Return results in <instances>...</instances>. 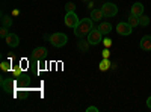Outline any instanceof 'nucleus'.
Masks as SVG:
<instances>
[{
    "mask_svg": "<svg viewBox=\"0 0 151 112\" xmlns=\"http://www.w3.org/2000/svg\"><path fill=\"white\" fill-rule=\"evenodd\" d=\"M12 74H14V77H20L23 74L21 65H14V67H12Z\"/></svg>",
    "mask_w": 151,
    "mask_h": 112,
    "instance_id": "18",
    "label": "nucleus"
},
{
    "mask_svg": "<svg viewBox=\"0 0 151 112\" xmlns=\"http://www.w3.org/2000/svg\"><path fill=\"white\" fill-rule=\"evenodd\" d=\"M139 23H141V26H148L150 24V17H147V15H141L139 17Z\"/></svg>",
    "mask_w": 151,
    "mask_h": 112,
    "instance_id": "20",
    "label": "nucleus"
},
{
    "mask_svg": "<svg viewBox=\"0 0 151 112\" xmlns=\"http://www.w3.org/2000/svg\"><path fill=\"white\" fill-rule=\"evenodd\" d=\"M88 41L91 46H97L100 43H103V33L98 30V27H94L89 33H88Z\"/></svg>",
    "mask_w": 151,
    "mask_h": 112,
    "instance_id": "3",
    "label": "nucleus"
},
{
    "mask_svg": "<svg viewBox=\"0 0 151 112\" xmlns=\"http://www.w3.org/2000/svg\"><path fill=\"white\" fill-rule=\"evenodd\" d=\"M79 17H77V14H76V12H67V14H65V24H67V26L68 27H76V26H77V24H79Z\"/></svg>",
    "mask_w": 151,
    "mask_h": 112,
    "instance_id": "6",
    "label": "nucleus"
},
{
    "mask_svg": "<svg viewBox=\"0 0 151 112\" xmlns=\"http://www.w3.org/2000/svg\"><path fill=\"white\" fill-rule=\"evenodd\" d=\"M2 26H5V27H11V26H12V18H11V15H6V14L2 15Z\"/></svg>",
    "mask_w": 151,
    "mask_h": 112,
    "instance_id": "16",
    "label": "nucleus"
},
{
    "mask_svg": "<svg viewBox=\"0 0 151 112\" xmlns=\"http://www.w3.org/2000/svg\"><path fill=\"white\" fill-rule=\"evenodd\" d=\"M86 112H98V108H95V106H89L86 109Z\"/></svg>",
    "mask_w": 151,
    "mask_h": 112,
    "instance_id": "25",
    "label": "nucleus"
},
{
    "mask_svg": "<svg viewBox=\"0 0 151 112\" xmlns=\"http://www.w3.org/2000/svg\"><path fill=\"white\" fill-rule=\"evenodd\" d=\"M8 27H5V26H2V29H0V36H2V38H6L8 36Z\"/></svg>",
    "mask_w": 151,
    "mask_h": 112,
    "instance_id": "22",
    "label": "nucleus"
},
{
    "mask_svg": "<svg viewBox=\"0 0 151 112\" xmlns=\"http://www.w3.org/2000/svg\"><path fill=\"white\" fill-rule=\"evenodd\" d=\"M112 43H113V41H112L110 38H103V46H104V47L109 48V47L112 46Z\"/></svg>",
    "mask_w": 151,
    "mask_h": 112,
    "instance_id": "23",
    "label": "nucleus"
},
{
    "mask_svg": "<svg viewBox=\"0 0 151 112\" xmlns=\"http://www.w3.org/2000/svg\"><path fill=\"white\" fill-rule=\"evenodd\" d=\"M88 8H89V9L92 11V9H94V3H92V2H89V3H88Z\"/></svg>",
    "mask_w": 151,
    "mask_h": 112,
    "instance_id": "27",
    "label": "nucleus"
},
{
    "mask_svg": "<svg viewBox=\"0 0 151 112\" xmlns=\"http://www.w3.org/2000/svg\"><path fill=\"white\" fill-rule=\"evenodd\" d=\"M15 88H17V80L9 79V77L2 79V90H3L5 92H12Z\"/></svg>",
    "mask_w": 151,
    "mask_h": 112,
    "instance_id": "5",
    "label": "nucleus"
},
{
    "mask_svg": "<svg viewBox=\"0 0 151 112\" xmlns=\"http://www.w3.org/2000/svg\"><path fill=\"white\" fill-rule=\"evenodd\" d=\"M116 67H118V64H115V62H112V65H110V68H112V70H115Z\"/></svg>",
    "mask_w": 151,
    "mask_h": 112,
    "instance_id": "28",
    "label": "nucleus"
},
{
    "mask_svg": "<svg viewBox=\"0 0 151 112\" xmlns=\"http://www.w3.org/2000/svg\"><path fill=\"white\" fill-rule=\"evenodd\" d=\"M68 41V36L62 32H56L50 35V43H52L53 47H64Z\"/></svg>",
    "mask_w": 151,
    "mask_h": 112,
    "instance_id": "2",
    "label": "nucleus"
},
{
    "mask_svg": "<svg viewBox=\"0 0 151 112\" xmlns=\"http://www.w3.org/2000/svg\"><path fill=\"white\" fill-rule=\"evenodd\" d=\"M65 11H67V12H76V5H74L73 2H68V3L65 5Z\"/></svg>",
    "mask_w": 151,
    "mask_h": 112,
    "instance_id": "21",
    "label": "nucleus"
},
{
    "mask_svg": "<svg viewBox=\"0 0 151 112\" xmlns=\"http://www.w3.org/2000/svg\"><path fill=\"white\" fill-rule=\"evenodd\" d=\"M5 41H6V44H8L9 47H17V46L20 44V38H18L17 33H8V36L5 38Z\"/></svg>",
    "mask_w": 151,
    "mask_h": 112,
    "instance_id": "9",
    "label": "nucleus"
},
{
    "mask_svg": "<svg viewBox=\"0 0 151 112\" xmlns=\"http://www.w3.org/2000/svg\"><path fill=\"white\" fill-rule=\"evenodd\" d=\"M101 11H103V15L104 17H115L118 14V6L113 5L112 2H107V3L103 5Z\"/></svg>",
    "mask_w": 151,
    "mask_h": 112,
    "instance_id": "4",
    "label": "nucleus"
},
{
    "mask_svg": "<svg viewBox=\"0 0 151 112\" xmlns=\"http://www.w3.org/2000/svg\"><path fill=\"white\" fill-rule=\"evenodd\" d=\"M94 29V21L92 18H82L79 21V24L74 27V35L77 36V38H83V36H88L91 30Z\"/></svg>",
    "mask_w": 151,
    "mask_h": 112,
    "instance_id": "1",
    "label": "nucleus"
},
{
    "mask_svg": "<svg viewBox=\"0 0 151 112\" xmlns=\"http://www.w3.org/2000/svg\"><path fill=\"white\" fill-rule=\"evenodd\" d=\"M132 30H133V27L130 26L129 23H124V21L118 23V26H116V32H118L119 35H122V36L130 35V33H132Z\"/></svg>",
    "mask_w": 151,
    "mask_h": 112,
    "instance_id": "7",
    "label": "nucleus"
},
{
    "mask_svg": "<svg viewBox=\"0 0 151 112\" xmlns=\"http://www.w3.org/2000/svg\"><path fill=\"white\" fill-rule=\"evenodd\" d=\"M89 41H83V38H80V41L77 43V48H79V50H82V52H88V48H89Z\"/></svg>",
    "mask_w": 151,
    "mask_h": 112,
    "instance_id": "15",
    "label": "nucleus"
},
{
    "mask_svg": "<svg viewBox=\"0 0 151 112\" xmlns=\"http://www.w3.org/2000/svg\"><path fill=\"white\" fill-rule=\"evenodd\" d=\"M132 15H136V17H141L142 14H144V5L141 3V2H136V3H133V6H132Z\"/></svg>",
    "mask_w": 151,
    "mask_h": 112,
    "instance_id": "11",
    "label": "nucleus"
},
{
    "mask_svg": "<svg viewBox=\"0 0 151 112\" xmlns=\"http://www.w3.org/2000/svg\"><path fill=\"white\" fill-rule=\"evenodd\" d=\"M147 106H148V109H151V95L147 98Z\"/></svg>",
    "mask_w": 151,
    "mask_h": 112,
    "instance_id": "26",
    "label": "nucleus"
},
{
    "mask_svg": "<svg viewBox=\"0 0 151 112\" xmlns=\"http://www.w3.org/2000/svg\"><path fill=\"white\" fill-rule=\"evenodd\" d=\"M139 46H141V48H142L144 52H151V36H150V35L142 36Z\"/></svg>",
    "mask_w": 151,
    "mask_h": 112,
    "instance_id": "10",
    "label": "nucleus"
},
{
    "mask_svg": "<svg viewBox=\"0 0 151 112\" xmlns=\"http://www.w3.org/2000/svg\"><path fill=\"white\" fill-rule=\"evenodd\" d=\"M0 68H2V71H12L11 62H6V61H3L2 64H0Z\"/></svg>",
    "mask_w": 151,
    "mask_h": 112,
    "instance_id": "19",
    "label": "nucleus"
},
{
    "mask_svg": "<svg viewBox=\"0 0 151 112\" xmlns=\"http://www.w3.org/2000/svg\"><path fill=\"white\" fill-rule=\"evenodd\" d=\"M127 23L130 24L132 27H136V26H139V24H141V23H139V17H136V15H130Z\"/></svg>",
    "mask_w": 151,
    "mask_h": 112,
    "instance_id": "17",
    "label": "nucleus"
},
{
    "mask_svg": "<svg viewBox=\"0 0 151 112\" xmlns=\"http://www.w3.org/2000/svg\"><path fill=\"white\" fill-rule=\"evenodd\" d=\"M47 48L45 47H36V48H33V52H32V59H35V61H40V59H44L45 56H47Z\"/></svg>",
    "mask_w": 151,
    "mask_h": 112,
    "instance_id": "8",
    "label": "nucleus"
},
{
    "mask_svg": "<svg viewBox=\"0 0 151 112\" xmlns=\"http://www.w3.org/2000/svg\"><path fill=\"white\" fill-rule=\"evenodd\" d=\"M110 65H112V62L109 61V58H103L101 62H100V65H98V68L101 71H107V70H110Z\"/></svg>",
    "mask_w": 151,
    "mask_h": 112,
    "instance_id": "14",
    "label": "nucleus"
},
{
    "mask_svg": "<svg viewBox=\"0 0 151 112\" xmlns=\"http://www.w3.org/2000/svg\"><path fill=\"white\" fill-rule=\"evenodd\" d=\"M104 15H103V11L101 9H92L91 11V18H92V21H100Z\"/></svg>",
    "mask_w": 151,
    "mask_h": 112,
    "instance_id": "12",
    "label": "nucleus"
},
{
    "mask_svg": "<svg viewBox=\"0 0 151 112\" xmlns=\"http://www.w3.org/2000/svg\"><path fill=\"white\" fill-rule=\"evenodd\" d=\"M98 30L101 32L103 35H107V33L112 32V24H110V23H101V24L98 26Z\"/></svg>",
    "mask_w": 151,
    "mask_h": 112,
    "instance_id": "13",
    "label": "nucleus"
},
{
    "mask_svg": "<svg viewBox=\"0 0 151 112\" xmlns=\"http://www.w3.org/2000/svg\"><path fill=\"white\" fill-rule=\"evenodd\" d=\"M101 55H103V58H109L110 56V50H109L107 47H104V50L101 52Z\"/></svg>",
    "mask_w": 151,
    "mask_h": 112,
    "instance_id": "24",
    "label": "nucleus"
}]
</instances>
